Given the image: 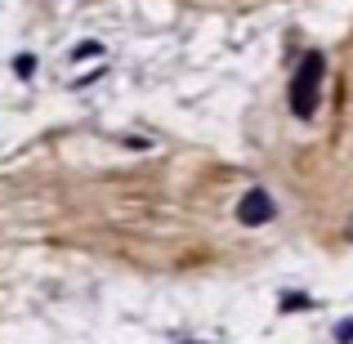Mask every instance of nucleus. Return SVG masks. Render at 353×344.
Wrapping results in <instances>:
<instances>
[{
    "label": "nucleus",
    "instance_id": "obj_4",
    "mask_svg": "<svg viewBox=\"0 0 353 344\" xmlns=\"http://www.w3.org/2000/svg\"><path fill=\"white\" fill-rule=\"evenodd\" d=\"M94 54H99V41H85V45L72 50V59H94Z\"/></svg>",
    "mask_w": 353,
    "mask_h": 344
},
{
    "label": "nucleus",
    "instance_id": "obj_2",
    "mask_svg": "<svg viewBox=\"0 0 353 344\" xmlns=\"http://www.w3.org/2000/svg\"><path fill=\"white\" fill-rule=\"evenodd\" d=\"M273 215H277V201L268 197V188H250L246 197L237 201V224H246V228H259V224H268Z\"/></svg>",
    "mask_w": 353,
    "mask_h": 344
},
{
    "label": "nucleus",
    "instance_id": "obj_5",
    "mask_svg": "<svg viewBox=\"0 0 353 344\" xmlns=\"http://www.w3.org/2000/svg\"><path fill=\"white\" fill-rule=\"evenodd\" d=\"M336 340H340V344H353V318H349V322H340V331H336Z\"/></svg>",
    "mask_w": 353,
    "mask_h": 344
},
{
    "label": "nucleus",
    "instance_id": "obj_1",
    "mask_svg": "<svg viewBox=\"0 0 353 344\" xmlns=\"http://www.w3.org/2000/svg\"><path fill=\"white\" fill-rule=\"evenodd\" d=\"M322 81H327V54L309 50L300 59V68H295V77H291V117H300V121H313V117H318Z\"/></svg>",
    "mask_w": 353,
    "mask_h": 344
},
{
    "label": "nucleus",
    "instance_id": "obj_3",
    "mask_svg": "<svg viewBox=\"0 0 353 344\" xmlns=\"http://www.w3.org/2000/svg\"><path fill=\"white\" fill-rule=\"evenodd\" d=\"M309 304H313V300H309V295H286V300H282V309H286V313H291V309H309Z\"/></svg>",
    "mask_w": 353,
    "mask_h": 344
}]
</instances>
